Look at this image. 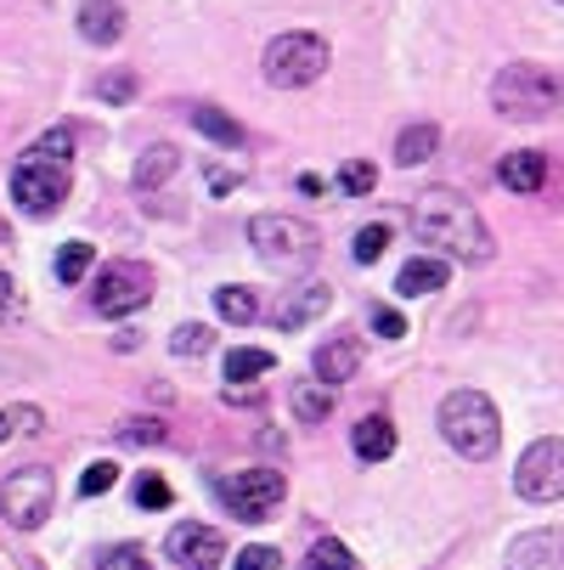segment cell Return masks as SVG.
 <instances>
[{"mask_svg":"<svg viewBox=\"0 0 564 570\" xmlns=\"http://www.w3.org/2000/svg\"><path fill=\"white\" fill-rule=\"evenodd\" d=\"M413 232H418V243H429L435 255L463 261V266H486L497 255L479 209L463 193H452V187H429V193L413 198Z\"/></svg>","mask_w":564,"mask_h":570,"instance_id":"6da1fadb","label":"cell"},{"mask_svg":"<svg viewBox=\"0 0 564 570\" xmlns=\"http://www.w3.org/2000/svg\"><path fill=\"white\" fill-rule=\"evenodd\" d=\"M441 435H446V446H452L457 458H468V463L497 458V446H503V419H497L492 395L452 390V395L441 401Z\"/></svg>","mask_w":564,"mask_h":570,"instance_id":"7a4b0ae2","label":"cell"},{"mask_svg":"<svg viewBox=\"0 0 564 570\" xmlns=\"http://www.w3.org/2000/svg\"><path fill=\"white\" fill-rule=\"evenodd\" d=\"M492 108L503 119H547L553 108H564V79L542 62H508L492 79Z\"/></svg>","mask_w":564,"mask_h":570,"instance_id":"3957f363","label":"cell"},{"mask_svg":"<svg viewBox=\"0 0 564 570\" xmlns=\"http://www.w3.org/2000/svg\"><path fill=\"white\" fill-rule=\"evenodd\" d=\"M249 243L255 255L271 266V272H305L316 261V226L299 220V215H255L249 220Z\"/></svg>","mask_w":564,"mask_h":570,"instance_id":"277c9868","label":"cell"},{"mask_svg":"<svg viewBox=\"0 0 564 570\" xmlns=\"http://www.w3.org/2000/svg\"><path fill=\"white\" fill-rule=\"evenodd\" d=\"M260 73H266V86H277V91H305V86H316L321 73H328V40L321 35H277L271 46H266V57H260Z\"/></svg>","mask_w":564,"mask_h":570,"instance_id":"5b68a950","label":"cell"},{"mask_svg":"<svg viewBox=\"0 0 564 570\" xmlns=\"http://www.w3.org/2000/svg\"><path fill=\"white\" fill-rule=\"evenodd\" d=\"M51 509H57V480H51V469L29 463V469H12L7 480H0V514H7L18 531H40Z\"/></svg>","mask_w":564,"mask_h":570,"instance_id":"8992f818","label":"cell"},{"mask_svg":"<svg viewBox=\"0 0 564 570\" xmlns=\"http://www.w3.org/2000/svg\"><path fill=\"white\" fill-rule=\"evenodd\" d=\"M12 198L29 215H51L68 198V158H51L46 147H29L12 170Z\"/></svg>","mask_w":564,"mask_h":570,"instance_id":"52a82bcc","label":"cell"},{"mask_svg":"<svg viewBox=\"0 0 564 570\" xmlns=\"http://www.w3.org/2000/svg\"><path fill=\"white\" fill-rule=\"evenodd\" d=\"M514 492L525 503H558L564 498V441L542 435L520 452V469H514Z\"/></svg>","mask_w":564,"mask_h":570,"instance_id":"ba28073f","label":"cell"},{"mask_svg":"<svg viewBox=\"0 0 564 570\" xmlns=\"http://www.w3.org/2000/svg\"><path fill=\"white\" fill-rule=\"evenodd\" d=\"M220 498H226V509H231L237 520L260 525V520H271V514L283 509L288 480H283L277 469H244L237 480H226V485H220Z\"/></svg>","mask_w":564,"mask_h":570,"instance_id":"9c48e42d","label":"cell"},{"mask_svg":"<svg viewBox=\"0 0 564 570\" xmlns=\"http://www.w3.org/2000/svg\"><path fill=\"white\" fill-rule=\"evenodd\" d=\"M147 299H152V283H147V272H141L136 261L102 266V277H97V311H102V316H130V311H141Z\"/></svg>","mask_w":564,"mask_h":570,"instance_id":"30bf717a","label":"cell"},{"mask_svg":"<svg viewBox=\"0 0 564 570\" xmlns=\"http://www.w3.org/2000/svg\"><path fill=\"white\" fill-rule=\"evenodd\" d=\"M165 553H170L181 570H220V559H226V537H220L215 525L181 520V525L165 537Z\"/></svg>","mask_w":564,"mask_h":570,"instance_id":"8fae6325","label":"cell"},{"mask_svg":"<svg viewBox=\"0 0 564 570\" xmlns=\"http://www.w3.org/2000/svg\"><path fill=\"white\" fill-rule=\"evenodd\" d=\"M508 570H564V531L558 525L520 531L508 542Z\"/></svg>","mask_w":564,"mask_h":570,"instance_id":"7c38bea8","label":"cell"},{"mask_svg":"<svg viewBox=\"0 0 564 570\" xmlns=\"http://www.w3.org/2000/svg\"><path fill=\"white\" fill-rule=\"evenodd\" d=\"M328 305H334V288H328V283H305V288H294V294L277 305V328H283V334H299L305 322H316Z\"/></svg>","mask_w":564,"mask_h":570,"instance_id":"4fadbf2b","label":"cell"},{"mask_svg":"<svg viewBox=\"0 0 564 570\" xmlns=\"http://www.w3.org/2000/svg\"><path fill=\"white\" fill-rule=\"evenodd\" d=\"M79 35L91 46H119L125 40V7L119 0H79Z\"/></svg>","mask_w":564,"mask_h":570,"instance_id":"5bb4252c","label":"cell"},{"mask_svg":"<svg viewBox=\"0 0 564 570\" xmlns=\"http://www.w3.org/2000/svg\"><path fill=\"white\" fill-rule=\"evenodd\" d=\"M497 181H503L508 193L531 198V193H542V181H547V158L531 153V147H520V153H508L503 165H497Z\"/></svg>","mask_w":564,"mask_h":570,"instance_id":"9a60e30c","label":"cell"},{"mask_svg":"<svg viewBox=\"0 0 564 570\" xmlns=\"http://www.w3.org/2000/svg\"><path fill=\"white\" fill-rule=\"evenodd\" d=\"M441 288H446V255H418V261L400 266V277H395L400 299H424V294H441Z\"/></svg>","mask_w":564,"mask_h":570,"instance_id":"2e32d148","label":"cell"},{"mask_svg":"<svg viewBox=\"0 0 564 570\" xmlns=\"http://www.w3.org/2000/svg\"><path fill=\"white\" fill-rule=\"evenodd\" d=\"M310 367H316L321 384H334V390H339L345 379H356V367H362V345H356V340H328V345L316 351Z\"/></svg>","mask_w":564,"mask_h":570,"instance_id":"e0dca14e","label":"cell"},{"mask_svg":"<svg viewBox=\"0 0 564 570\" xmlns=\"http://www.w3.org/2000/svg\"><path fill=\"white\" fill-rule=\"evenodd\" d=\"M288 406H294L299 424H328V413H334V384H321V379H294Z\"/></svg>","mask_w":564,"mask_h":570,"instance_id":"ac0fdd59","label":"cell"},{"mask_svg":"<svg viewBox=\"0 0 564 570\" xmlns=\"http://www.w3.org/2000/svg\"><path fill=\"white\" fill-rule=\"evenodd\" d=\"M350 446H356V458H362V463H384V458L395 452V424H389L384 413H367V419L356 424Z\"/></svg>","mask_w":564,"mask_h":570,"instance_id":"d6986e66","label":"cell"},{"mask_svg":"<svg viewBox=\"0 0 564 570\" xmlns=\"http://www.w3.org/2000/svg\"><path fill=\"white\" fill-rule=\"evenodd\" d=\"M435 147H441V130L435 125H407V130L395 136V165L413 170V165H424V158H435Z\"/></svg>","mask_w":564,"mask_h":570,"instance_id":"ffe728a7","label":"cell"},{"mask_svg":"<svg viewBox=\"0 0 564 570\" xmlns=\"http://www.w3.org/2000/svg\"><path fill=\"white\" fill-rule=\"evenodd\" d=\"M176 165H181V153H176L170 141L147 147V153L136 158V187H141V193H147V187H165V181L176 176Z\"/></svg>","mask_w":564,"mask_h":570,"instance_id":"44dd1931","label":"cell"},{"mask_svg":"<svg viewBox=\"0 0 564 570\" xmlns=\"http://www.w3.org/2000/svg\"><path fill=\"white\" fill-rule=\"evenodd\" d=\"M46 430V413L34 401H18V406H0V441H18V435H40Z\"/></svg>","mask_w":564,"mask_h":570,"instance_id":"7402d4cb","label":"cell"},{"mask_svg":"<svg viewBox=\"0 0 564 570\" xmlns=\"http://www.w3.org/2000/svg\"><path fill=\"white\" fill-rule=\"evenodd\" d=\"M192 125H198L215 147H237V141H244V125H237L231 114H220V108H209V102H204V108H192Z\"/></svg>","mask_w":564,"mask_h":570,"instance_id":"603a6c76","label":"cell"},{"mask_svg":"<svg viewBox=\"0 0 564 570\" xmlns=\"http://www.w3.org/2000/svg\"><path fill=\"white\" fill-rule=\"evenodd\" d=\"M299 570H356V559H350V548L339 537H321V542H310Z\"/></svg>","mask_w":564,"mask_h":570,"instance_id":"cb8c5ba5","label":"cell"},{"mask_svg":"<svg viewBox=\"0 0 564 570\" xmlns=\"http://www.w3.org/2000/svg\"><path fill=\"white\" fill-rule=\"evenodd\" d=\"M215 311L226 316V322H255V311H260V299H255V288H215Z\"/></svg>","mask_w":564,"mask_h":570,"instance_id":"d4e9b609","label":"cell"},{"mask_svg":"<svg viewBox=\"0 0 564 570\" xmlns=\"http://www.w3.org/2000/svg\"><path fill=\"white\" fill-rule=\"evenodd\" d=\"M260 373H271V351H255V345H237L231 356H226V379H260Z\"/></svg>","mask_w":564,"mask_h":570,"instance_id":"484cf974","label":"cell"},{"mask_svg":"<svg viewBox=\"0 0 564 570\" xmlns=\"http://www.w3.org/2000/svg\"><path fill=\"white\" fill-rule=\"evenodd\" d=\"M209 345H215L209 322H181V328L170 334V351H176V356H209Z\"/></svg>","mask_w":564,"mask_h":570,"instance_id":"4316f807","label":"cell"},{"mask_svg":"<svg viewBox=\"0 0 564 570\" xmlns=\"http://www.w3.org/2000/svg\"><path fill=\"white\" fill-rule=\"evenodd\" d=\"M91 266H97V249H91V243H68V249L57 255V283H79Z\"/></svg>","mask_w":564,"mask_h":570,"instance_id":"83f0119b","label":"cell"},{"mask_svg":"<svg viewBox=\"0 0 564 570\" xmlns=\"http://www.w3.org/2000/svg\"><path fill=\"white\" fill-rule=\"evenodd\" d=\"M113 485H119V463H91L86 474H79V498H102V492H113Z\"/></svg>","mask_w":564,"mask_h":570,"instance_id":"f1b7e54d","label":"cell"},{"mask_svg":"<svg viewBox=\"0 0 564 570\" xmlns=\"http://www.w3.org/2000/svg\"><path fill=\"white\" fill-rule=\"evenodd\" d=\"M97 97H102L108 108H125V102L136 97V73H130V68H113L102 86H97Z\"/></svg>","mask_w":564,"mask_h":570,"instance_id":"f546056e","label":"cell"},{"mask_svg":"<svg viewBox=\"0 0 564 570\" xmlns=\"http://www.w3.org/2000/svg\"><path fill=\"white\" fill-rule=\"evenodd\" d=\"M384 249H389V226H378V220H373V226H362V232H356V249H350V255H356L362 266H373Z\"/></svg>","mask_w":564,"mask_h":570,"instance_id":"4dcf8cb0","label":"cell"},{"mask_svg":"<svg viewBox=\"0 0 564 570\" xmlns=\"http://www.w3.org/2000/svg\"><path fill=\"white\" fill-rule=\"evenodd\" d=\"M97 570H152V559H147V548L119 542V548H108V553H102V564H97Z\"/></svg>","mask_w":564,"mask_h":570,"instance_id":"1f68e13d","label":"cell"},{"mask_svg":"<svg viewBox=\"0 0 564 570\" xmlns=\"http://www.w3.org/2000/svg\"><path fill=\"white\" fill-rule=\"evenodd\" d=\"M119 441L125 446H158V441H165V424H158V419H125Z\"/></svg>","mask_w":564,"mask_h":570,"instance_id":"d6a6232c","label":"cell"},{"mask_svg":"<svg viewBox=\"0 0 564 570\" xmlns=\"http://www.w3.org/2000/svg\"><path fill=\"white\" fill-rule=\"evenodd\" d=\"M170 498H176V492H170L165 474H141V480H136V503H141V509H170Z\"/></svg>","mask_w":564,"mask_h":570,"instance_id":"836d02e7","label":"cell"},{"mask_svg":"<svg viewBox=\"0 0 564 570\" xmlns=\"http://www.w3.org/2000/svg\"><path fill=\"white\" fill-rule=\"evenodd\" d=\"M373 181H378V170H373V165H362V158H350V165L339 170V187H345L350 198H367V193H373Z\"/></svg>","mask_w":564,"mask_h":570,"instance_id":"e575fe53","label":"cell"},{"mask_svg":"<svg viewBox=\"0 0 564 570\" xmlns=\"http://www.w3.org/2000/svg\"><path fill=\"white\" fill-rule=\"evenodd\" d=\"M237 570H283V553L266 548V542H255V548L237 553Z\"/></svg>","mask_w":564,"mask_h":570,"instance_id":"d590c367","label":"cell"},{"mask_svg":"<svg viewBox=\"0 0 564 570\" xmlns=\"http://www.w3.org/2000/svg\"><path fill=\"white\" fill-rule=\"evenodd\" d=\"M18 316H23V294L7 272H0V322H18Z\"/></svg>","mask_w":564,"mask_h":570,"instance_id":"8d00e7d4","label":"cell"},{"mask_svg":"<svg viewBox=\"0 0 564 570\" xmlns=\"http://www.w3.org/2000/svg\"><path fill=\"white\" fill-rule=\"evenodd\" d=\"M373 328H378V340H400L407 322H400V311H389V305H373Z\"/></svg>","mask_w":564,"mask_h":570,"instance_id":"74e56055","label":"cell"},{"mask_svg":"<svg viewBox=\"0 0 564 570\" xmlns=\"http://www.w3.org/2000/svg\"><path fill=\"white\" fill-rule=\"evenodd\" d=\"M226 401L231 406H260V390L255 384H226Z\"/></svg>","mask_w":564,"mask_h":570,"instance_id":"f35d334b","label":"cell"},{"mask_svg":"<svg viewBox=\"0 0 564 570\" xmlns=\"http://www.w3.org/2000/svg\"><path fill=\"white\" fill-rule=\"evenodd\" d=\"M558 7H564V0H558Z\"/></svg>","mask_w":564,"mask_h":570,"instance_id":"ab89813d","label":"cell"}]
</instances>
